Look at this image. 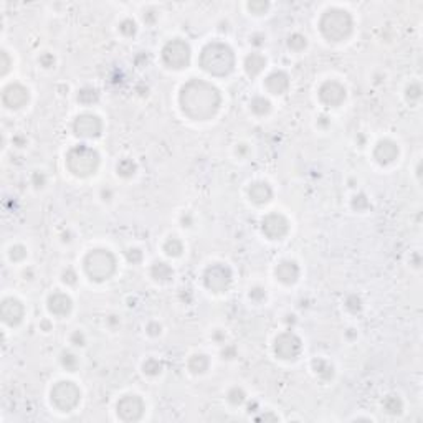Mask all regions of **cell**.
<instances>
[{"label": "cell", "instance_id": "44", "mask_svg": "<svg viewBox=\"0 0 423 423\" xmlns=\"http://www.w3.org/2000/svg\"><path fill=\"white\" fill-rule=\"evenodd\" d=\"M39 61H40V65H42L43 68H53V66H55V56H53L52 53H43V55H40Z\"/></svg>", "mask_w": 423, "mask_h": 423}, {"label": "cell", "instance_id": "16", "mask_svg": "<svg viewBox=\"0 0 423 423\" xmlns=\"http://www.w3.org/2000/svg\"><path fill=\"white\" fill-rule=\"evenodd\" d=\"M397 157H399V146L390 141V139H383V141L377 142L374 149V159L380 164V166H389L392 164Z\"/></svg>", "mask_w": 423, "mask_h": 423}, {"label": "cell", "instance_id": "7", "mask_svg": "<svg viewBox=\"0 0 423 423\" xmlns=\"http://www.w3.org/2000/svg\"><path fill=\"white\" fill-rule=\"evenodd\" d=\"M190 47L188 43L180 40V39H174L169 40L162 48V61L167 68L172 69H182L188 66L190 63Z\"/></svg>", "mask_w": 423, "mask_h": 423}, {"label": "cell", "instance_id": "40", "mask_svg": "<svg viewBox=\"0 0 423 423\" xmlns=\"http://www.w3.org/2000/svg\"><path fill=\"white\" fill-rule=\"evenodd\" d=\"M126 258H128V261L131 264H137L142 261V251L139 248H129L126 251Z\"/></svg>", "mask_w": 423, "mask_h": 423}, {"label": "cell", "instance_id": "48", "mask_svg": "<svg viewBox=\"0 0 423 423\" xmlns=\"http://www.w3.org/2000/svg\"><path fill=\"white\" fill-rule=\"evenodd\" d=\"M250 42L256 47H261V45H264V36L260 35V33H255V35L250 36Z\"/></svg>", "mask_w": 423, "mask_h": 423}, {"label": "cell", "instance_id": "13", "mask_svg": "<svg viewBox=\"0 0 423 423\" xmlns=\"http://www.w3.org/2000/svg\"><path fill=\"white\" fill-rule=\"evenodd\" d=\"M261 230L270 240H281L289 230V222L281 213H268L261 220Z\"/></svg>", "mask_w": 423, "mask_h": 423}, {"label": "cell", "instance_id": "23", "mask_svg": "<svg viewBox=\"0 0 423 423\" xmlns=\"http://www.w3.org/2000/svg\"><path fill=\"white\" fill-rule=\"evenodd\" d=\"M313 367H314V372L318 374V377L321 378V380L327 382L334 377V367L326 361V359H314Z\"/></svg>", "mask_w": 423, "mask_h": 423}, {"label": "cell", "instance_id": "5", "mask_svg": "<svg viewBox=\"0 0 423 423\" xmlns=\"http://www.w3.org/2000/svg\"><path fill=\"white\" fill-rule=\"evenodd\" d=\"M85 271L90 280L101 283L106 281L114 275L116 271V258L106 248L91 250L85 256Z\"/></svg>", "mask_w": 423, "mask_h": 423}, {"label": "cell", "instance_id": "45", "mask_svg": "<svg viewBox=\"0 0 423 423\" xmlns=\"http://www.w3.org/2000/svg\"><path fill=\"white\" fill-rule=\"evenodd\" d=\"M31 184H33L36 188H42L43 185L47 184V177H45V174H43V172H35L33 175H31Z\"/></svg>", "mask_w": 423, "mask_h": 423}, {"label": "cell", "instance_id": "12", "mask_svg": "<svg viewBox=\"0 0 423 423\" xmlns=\"http://www.w3.org/2000/svg\"><path fill=\"white\" fill-rule=\"evenodd\" d=\"M319 99L321 103H324L326 106H329V108H337L344 103L345 99V88L339 83V81H324L323 85L319 86Z\"/></svg>", "mask_w": 423, "mask_h": 423}, {"label": "cell", "instance_id": "33", "mask_svg": "<svg viewBox=\"0 0 423 423\" xmlns=\"http://www.w3.org/2000/svg\"><path fill=\"white\" fill-rule=\"evenodd\" d=\"M61 365L65 367L68 372H74L78 367V357L73 354V352H63L61 354Z\"/></svg>", "mask_w": 423, "mask_h": 423}, {"label": "cell", "instance_id": "30", "mask_svg": "<svg viewBox=\"0 0 423 423\" xmlns=\"http://www.w3.org/2000/svg\"><path fill=\"white\" fill-rule=\"evenodd\" d=\"M288 47L293 50V52H302L306 47H307V40L304 35L301 33H293L289 35L288 39Z\"/></svg>", "mask_w": 423, "mask_h": 423}, {"label": "cell", "instance_id": "41", "mask_svg": "<svg viewBox=\"0 0 423 423\" xmlns=\"http://www.w3.org/2000/svg\"><path fill=\"white\" fill-rule=\"evenodd\" d=\"M264 298H266V291H264V288L261 286H255L250 289V299L251 301H256V302H261Z\"/></svg>", "mask_w": 423, "mask_h": 423}, {"label": "cell", "instance_id": "36", "mask_svg": "<svg viewBox=\"0 0 423 423\" xmlns=\"http://www.w3.org/2000/svg\"><path fill=\"white\" fill-rule=\"evenodd\" d=\"M248 10L251 12V14H255V15H261L264 14V12L268 10L270 7V4L268 2H264V0H253V2H248Z\"/></svg>", "mask_w": 423, "mask_h": 423}, {"label": "cell", "instance_id": "15", "mask_svg": "<svg viewBox=\"0 0 423 423\" xmlns=\"http://www.w3.org/2000/svg\"><path fill=\"white\" fill-rule=\"evenodd\" d=\"M25 314L23 304L15 298H5L0 304V316L2 321L9 326H17L22 323Z\"/></svg>", "mask_w": 423, "mask_h": 423}, {"label": "cell", "instance_id": "28", "mask_svg": "<svg viewBox=\"0 0 423 423\" xmlns=\"http://www.w3.org/2000/svg\"><path fill=\"white\" fill-rule=\"evenodd\" d=\"M98 99H99V93H98V90H94L91 86H86L83 90L78 91V101L81 104L90 106V104L98 103Z\"/></svg>", "mask_w": 423, "mask_h": 423}, {"label": "cell", "instance_id": "8", "mask_svg": "<svg viewBox=\"0 0 423 423\" xmlns=\"http://www.w3.org/2000/svg\"><path fill=\"white\" fill-rule=\"evenodd\" d=\"M232 270L223 263L210 264L204 273V285L212 293H225L232 285Z\"/></svg>", "mask_w": 423, "mask_h": 423}, {"label": "cell", "instance_id": "39", "mask_svg": "<svg viewBox=\"0 0 423 423\" xmlns=\"http://www.w3.org/2000/svg\"><path fill=\"white\" fill-rule=\"evenodd\" d=\"M367 207H369V200H367V197H365L364 194H359V195H356L354 199H352V208H354V210L362 212Z\"/></svg>", "mask_w": 423, "mask_h": 423}, {"label": "cell", "instance_id": "6", "mask_svg": "<svg viewBox=\"0 0 423 423\" xmlns=\"http://www.w3.org/2000/svg\"><path fill=\"white\" fill-rule=\"evenodd\" d=\"M52 403L60 410V412H71L78 407L81 400V392L76 383L69 380H61L53 385L52 392H50Z\"/></svg>", "mask_w": 423, "mask_h": 423}, {"label": "cell", "instance_id": "21", "mask_svg": "<svg viewBox=\"0 0 423 423\" xmlns=\"http://www.w3.org/2000/svg\"><path fill=\"white\" fill-rule=\"evenodd\" d=\"M264 66H266V58L260 53H251L245 58V71L250 78L258 76L264 69Z\"/></svg>", "mask_w": 423, "mask_h": 423}, {"label": "cell", "instance_id": "32", "mask_svg": "<svg viewBox=\"0 0 423 423\" xmlns=\"http://www.w3.org/2000/svg\"><path fill=\"white\" fill-rule=\"evenodd\" d=\"M142 370H144V374H147L150 377H156L162 372V362H159L154 357H150L142 364Z\"/></svg>", "mask_w": 423, "mask_h": 423}, {"label": "cell", "instance_id": "50", "mask_svg": "<svg viewBox=\"0 0 423 423\" xmlns=\"http://www.w3.org/2000/svg\"><path fill=\"white\" fill-rule=\"evenodd\" d=\"M157 18V15H156V12H147L146 15H144V22H147V23H154V20Z\"/></svg>", "mask_w": 423, "mask_h": 423}, {"label": "cell", "instance_id": "11", "mask_svg": "<svg viewBox=\"0 0 423 423\" xmlns=\"http://www.w3.org/2000/svg\"><path fill=\"white\" fill-rule=\"evenodd\" d=\"M73 131L78 137L93 139L101 134L103 123H101V119L98 116L90 114V112H83V114L76 116V119H74Z\"/></svg>", "mask_w": 423, "mask_h": 423}, {"label": "cell", "instance_id": "49", "mask_svg": "<svg viewBox=\"0 0 423 423\" xmlns=\"http://www.w3.org/2000/svg\"><path fill=\"white\" fill-rule=\"evenodd\" d=\"M235 354H237L235 347H226V349H223V352H222L223 359H233V357H235Z\"/></svg>", "mask_w": 423, "mask_h": 423}, {"label": "cell", "instance_id": "29", "mask_svg": "<svg viewBox=\"0 0 423 423\" xmlns=\"http://www.w3.org/2000/svg\"><path fill=\"white\" fill-rule=\"evenodd\" d=\"M116 170H118V174L121 175V177H124V179H129V177H132V175L136 174L137 166H136V164L132 162L131 159H123V161H119V162H118V167H116Z\"/></svg>", "mask_w": 423, "mask_h": 423}, {"label": "cell", "instance_id": "42", "mask_svg": "<svg viewBox=\"0 0 423 423\" xmlns=\"http://www.w3.org/2000/svg\"><path fill=\"white\" fill-rule=\"evenodd\" d=\"M10 65H12V60H10V56L7 52H2L0 53V74H7L9 73V69H10Z\"/></svg>", "mask_w": 423, "mask_h": 423}, {"label": "cell", "instance_id": "53", "mask_svg": "<svg viewBox=\"0 0 423 423\" xmlns=\"http://www.w3.org/2000/svg\"><path fill=\"white\" fill-rule=\"evenodd\" d=\"M246 150H248V147H246V144H240V146L237 147V154L238 156H243Z\"/></svg>", "mask_w": 423, "mask_h": 423}, {"label": "cell", "instance_id": "20", "mask_svg": "<svg viewBox=\"0 0 423 423\" xmlns=\"http://www.w3.org/2000/svg\"><path fill=\"white\" fill-rule=\"evenodd\" d=\"M248 195L253 204L264 205L271 200V197H273V190H271V187L266 184V182H253L248 188Z\"/></svg>", "mask_w": 423, "mask_h": 423}, {"label": "cell", "instance_id": "34", "mask_svg": "<svg viewBox=\"0 0 423 423\" xmlns=\"http://www.w3.org/2000/svg\"><path fill=\"white\" fill-rule=\"evenodd\" d=\"M119 31H121L124 36H134L137 31V25L132 18H124V20L119 23Z\"/></svg>", "mask_w": 423, "mask_h": 423}, {"label": "cell", "instance_id": "51", "mask_svg": "<svg viewBox=\"0 0 423 423\" xmlns=\"http://www.w3.org/2000/svg\"><path fill=\"white\" fill-rule=\"evenodd\" d=\"M261 420H273V421H276L278 420V416L276 415H273V413H266V415H261V416H258L256 418V421H261Z\"/></svg>", "mask_w": 423, "mask_h": 423}, {"label": "cell", "instance_id": "10", "mask_svg": "<svg viewBox=\"0 0 423 423\" xmlns=\"http://www.w3.org/2000/svg\"><path fill=\"white\" fill-rule=\"evenodd\" d=\"M144 408L146 407H144V402L141 397L129 394L119 399L116 405V412L123 421H137L144 415Z\"/></svg>", "mask_w": 423, "mask_h": 423}, {"label": "cell", "instance_id": "38", "mask_svg": "<svg viewBox=\"0 0 423 423\" xmlns=\"http://www.w3.org/2000/svg\"><path fill=\"white\" fill-rule=\"evenodd\" d=\"M345 307L349 309L351 313H359L362 309V301H361V298H359L357 294H352V296H349V298L345 299Z\"/></svg>", "mask_w": 423, "mask_h": 423}, {"label": "cell", "instance_id": "22", "mask_svg": "<svg viewBox=\"0 0 423 423\" xmlns=\"http://www.w3.org/2000/svg\"><path fill=\"white\" fill-rule=\"evenodd\" d=\"M150 276L154 278L156 281L159 283H167L172 280L174 276V270L169 266L167 263L164 261H156L152 266H150Z\"/></svg>", "mask_w": 423, "mask_h": 423}, {"label": "cell", "instance_id": "3", "mask_svg": "<svg viewBox=\"0 0 423 423\" xmlns=\"http://www.w3.org/2000/svg\"><path fill=\"white\" fill-rule=\"evenodd\" d=\"M354 20L352 15L344 9L331 7L327 9L319 20V30L326 40L329 42H342L352 33Z\"/></svg>", "mask_w": 423, "mask_h": 423}, {"label": "cell", "instance_id": "37", "mask_svg": "<svg viewBox=\"0 0 423 423\" xmlns=\"http://www.w3.org/2000/svg\"><path fill=\"white\" fill-rule=\"evenodd\" d=\"M27 258V248L23 245H14L10 248V260L12 261H22Z\"/></svg>", "mask_w": 423, "mask_h": 423}, {"label": "cell", "instance_id": "54", "mask_svg": "<svg viewBox=\"0 0 423 423\" xmlns=\"http://www.w3.org/2000/svg\"><path fill=\"white\" fill-rule=\"evenodd\" d=\"M42 326L45 327V331H50V323H47V321H43V323H42Z\"/></svg>", "mask_w": 423, "mask_h": 423}, {"label": "cell", "instance_id": "46", "mask_svg": "<svg viewBox=\"0 0 423 423\" xmlns=\"http://www.w3.org/2000/svg\"><path fill=\"white\" fill-rule=\"evenodd\" d=\"M71 344H74V345H80V347H83L85 344H86V337H85V334L81 332V331H74L73 334H71Z\"/></svg>", "mask_w": 423, "mask_h": 423}, {"label": "cell", "instance_id": "25", "mask_svg": "<svg viewBox=\"0 0 423 423\" xmlns=\"http://www.w3.org/2000/svg\"><path fill=\"white\" fill-rule=\"evenodd\" d=\"M383 410L390 415H400L403 410V402L397 395H387L383 399Z\"/></svg>", "mask_w": 423, "mask_h": 423}, {"label": "cell", "instance_id": "43", "mask_svg": "<svg viewBox=\"0 0 423 423\" xmlns=\"http://www.w3.org/2000/svg\"><path fill=\"white\" fill-rule=\"evenodd\" d=\"M76 273L71 268H66L63 271V283H66V285H76Z\"/></svg>", "mask_w": 423, "mask_h": 423}, {"label": "cell", "instance_id": "35", "mask_svg": "<svg viewBox=\"0 0 423 423\" xmlns=\"http://www.w3.org/2000/svg\"><path fill=\"white\" fill-rule=\"evenodd\" d=\"M421 98V86L418 83H410V86L407 88V101L408 103H418Z\"/></svg>", "mask_w": 423, "mask_h": 423}, {"label": "cell", "instance_id": "27", "mask_svg": "<svg viewBox=\"0 0 423 423\" xmlns=\"http://www.w3.org/2000/svg\"><path fill=\"white\" fill-rule=\"evenodd\" d=\"M250 108L251 111L255 112V114L258 116H264V114H268V112L271 111V103L266 99V98H263V96H256L251 99V103H250Z\"/></svg>", "mask_w": 423, "mask_h": 423}, {"label": "cell", "instance_id": "31", "mask_svg": "<svg viewBox=\"0 0 423 423\" xmlns=\"http://www.w3.org/2000/svg\"><path fill=\"white\" fill-rule=\"evenodd\" d=\"M226 399H228V402L232 403V405H242V403H245L246 400V394H245V390L242 387H232L228 390V394H226Z\"/></svg>", "mask_w": 423, "mask_h": 423}, {"label": "cell", "instance_id": "24", "mask_svg": "<svg viewBox=\"0 0 423 423\" xmlns=\"http://www.w3.org/2000/svg\"><path fill=\"white\" fill-rule=\"evenodd\" d=\"M188 370L192 372V374L199 375V374H204V372L208 370V365H210V361H208V357L205 354H195L188 359Z\"/></svg>", "mask_w": 423, "mask_h": 423}, {"label": "cell", "instance_id": "52", "mask_svg": "<svg viewBox=\"0 0 423 423\" xmlns=\"http://www.w3.org/2000/svg\"><path fill=\"white\" fill-rule=\"evenodd\" d=\"M182 225H184V226H190V225H192V217L188 215V213H187V215L182 217Z\"/></svg>", "mask_w": 423, "mask_h": 423}, {"label": "cell", "instance_id": "14", "mask_svg": "<svg viewBox=\"0 0 423 423\" xmlns=\"http://www.w3.org/2000/svg\"><path fill=\"white\" fill-rule=\"evenodd\" d=\"M30 99V93L25 86L18 85V83H12L4 90L2 93V101L4 104L10 109H20L25 104L28 103Z\"/></svg>", "mask_w": 423, "mask_h": 423}, {"label": "cell", "instance_id": "4", "mask_svg": "<svg viewBox=\"0 0 423 423\" xmlns=\"http://www.w3.org/2000/svg\"><path fill=\"white\" fill-rule=\"evenodd\" d=\"M66 167L76 177H90L99 167V154L86 144H80L68 150Z\"/></svg>", "mask_w": 423, "mask_h": 423}, {"label": "cell", "instance_id": "18", "mask_svg": "<svg viewBox=\"0 0 423 423\" xmlns=\"http://www.w3.org/2000/svg\"><path fill=\"white\" fill-rule=\"evenodd\" d=\"M73 307V301L68 294L56 291L53 294H50L48 298V309L50 313L55 316H66Z\"/></svg>", "mask_w": 423, "mask_h": 423}, {"label": "cell", "instance_id": "17", "mask_svg": "<svg viewBox=\"0 0 423 423\" xmlns=\"http://www.w3.org/2000/svg\"><path fill=\"white\" fill-rule=\"evenodd\" d=\"M275 275L283 285H294L299 278V266L296 264V261L283 260L281 263H278Z\"/></svg>", "mask_w": 423, "mask_h": 423}, {"label": "cell", "instance_id": "47", "mask_svg": "<svg viewBox=\"0 0 423 423\" xmlns=\"http://www.w3.org/2000/svg\"><path fill=\"white\" fill-rule=\"evenodd\" d=\"M146 331H147L149 336L156 337V336H159V334L162 332V326H161L159 323H154V321H152V323H149V324H147Z\"/></svg>", "mask_w": 423, "mask_h": 423}, {"label": "cell", "instance_id": "2", "mask_svg": "<svg viewBox=\"0 0 423 423\" xmlns=\"http://www.w3.org/2000/svg\"><path fill=\"white\" fill-rule=\"evenodd\" d=\"M200 66L212 76H226L235 68V53L222 42H212L202 48Z\"/></svg>", "mask_w": 423, "mask_h": 423}, {"label": "cell", "instance_id": "1", "mask_svg": "<svg viewBox=\"0 0 423 423\" xmlns=\"http://www.w3.org/2000/svg\"><path fill=\"white\" fill-rule=\"evenodd\" d=\"M179 104L187 118L194 121H208L218 112L222 96L212 83L192 78L180 88Z\"/></svg>", "mask_w": 423, "mask_h": 423}, {"label": "cell", "instance_id": "9", "mask_svg": "<svg viewBox=\"0 0 423 423\" xmlns=\"http://www.w3.org/2000/svg\"><path fill=\"white\" fill-rule=\"evenodd\" d=\"M301 339L293 331L281 332L275 340V354L283 361H294L301 354Z\"/></svg>", "mask_w": 423, "mask_h": 423}, {"label": "cell", "instance_id": "19", "mask_svg": "<svg viewBox=\"0 0 423 423\" xmlns=\"http://www.w3.org/2000/svg\"><path fill=\"white\" fill-rule=\"evenodd\" d=\"M264 88L271 94H283L289 88V76L285 71H273L264 80Z\"/></svg>", "mask_w": 423, "mask_h": 423}, {"label": "cell", "instance_id": "26", "mask_svg": "<svg viewBox=\"0 0 423 423\" xmlns=\"http://www.w3.org/2000/svg\"><path fill=\"white\" fill-rule=\"evenodd\" d=\"M164 251H166L167 256H172V258L180 256L182 251H184V245H182V242L177 237H170L164 243Z\"/></svg>", "mask_w": 423, "mask_h": 423}]
</instances>
